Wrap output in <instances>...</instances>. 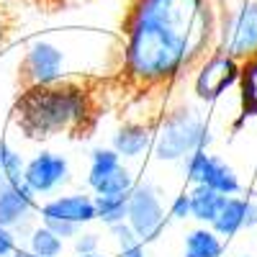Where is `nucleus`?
<instances>
[{"label":"nucleus","mask_w":257,"mask_h":257,"mask_svg":"<svg viewBox=\"0 0 257 257\" xmlns=\"http://www.w3.org/2000/svg\"><path fill=\"white\" fill-rule=\"evenodd\" d=\"M111 234L116 239V247H118L121 257H147V244L137 237V231L128 226L126 221L111 226Z\"/></svg>","instance_id":"nucleus-21"},{"label":"nucleus","mask_w":257,"mask_h":257,"mask_svg":"<svg viewBox=\"0 0 257 257\" xmlns=\"http://www.w3.org/2000/svg\"><path fill=\"white\" fill-rule=\"evenodd\" d=\"M128 196L132 193H103V196H95V213L98 221L105 226H116L123 224L128 216Z\"/></svg>","instance_id":"nucleus-17"},{"label":"nucleus","mask_w":257,"mask_h":257,"mask_svg":"<svg viewBox=\"0 0 257 257\" xmlns=\"http://www.w3.org/2000/svg\"><path fill=\"white\" fill-rule=\"evenodd\" d=\"M98 244H100V239H98V234H93V231L77 234V237L72 239V247H75L77 254H98Z\"/></svg>","instance_id":"nucleus-23"},{"label":"nucleus","mask_w":257,"mask_h":257,"mask_svg":"<svg viewBox=\"0 0 257 257\" xmlns=\"http://www.w3.org/2000/svg\"><path fill=\"white\" fill-rule=\"evenodd\" d=\"M170 219H175V221L193 219V211H190V193H180V196H175L173 206H170Z\"/></svg>","instance_id":"nucleus-24"},{"label":"nucleus","mask_w":257,"mask_h":257,"mask_svg":"<svg viewBox=\"0 0 257 257\" xmlns=\"http://www.w3.org/2000/svg\"><path fill=\"white\" fill-rule=\"evenodd\" d=\"M88 116H90L88 93H85L82 85L72 80L26 88L16 103L18 128L34 139L80 128Z\"/></svg>","instance_id":"nucleus-2"},{"label":"nucleus","mask_w":257,"mask_h":257,"mask_svg":"<svg viewBox=\"0 0 257 257\" xmlns=\"http://www.w3.org/2000/svg\"><path fill=\"white\" fill-rule=\"evenodd\" d=\"M183 167H185V180L190 185H208L224 193V196H239L242 193V183L239 175L234 173V167L226 160L211 155L208 149L193 152L188 160H183Z\"/></svg>","instance_id":"nucleus-7"},{"label":"nucleus","mask_w":257,"mask_h":257,"mask_svg":"<svg viewBox=\"0 0 257 257\" xmlns=\"http://www.w3.org/2000/svg\"><path fill=\"white\" fill-rule=\"evenodd\" d=\"M165 206L160 201V190L152 183H137L128 196V216L126 224L137 231V237L144 244H152L162 237V231L167 226Z\"/></svg>","instance_id":"nucleus-5"},{"label":"nucleus","mask_w":257,"mask_h":257,"mask_svg":"<svg viewBox=\"0 0 257 257\" xmlns=\"http://www.w3.org/2000/svg\"><path fill=\"white\" fill-rule=\"evenodd\" d=\"M88 185L95 196H103V193H132L137 183L113 147H95L90 152Z\"/></svg>","instance_id":"nucleus-8"},{"label":"nucleus","mask_w":257,"mask_h":257,"mask_svg":"<svg viewBox=\"0 0 257 257\" xmlns=\"http://www.w3.org/2000/svg\"><path fill=\"white\" fill-rule=\"evenodd\" d=\"M18 234L6 229V226H0V257H11L16 249H18V242H16Z\"/></svg>","instance_id":"nucleus-25"},{"label":"nucleus","mask_w":257,"mask_h":257,"mask_svg":"<svg viewBox=\"0 0 257 257\" xmlns=\"http://www.w3.org/2000/svg\"><path fill=\"white\" fill-rule=\"evenodd\" d=\"M11 257H31V252H29V249H21V247H18V249H16V252H13Z\"/></svg>","instance_id":"nucleus-26"},{"label":"nucleus","mask_w":257,"mask_h":257,"mask_svg":"<svg viewBox=\"0 0 257 257\" xmlns=\"http://www.w3.org/2000/svg\"><path fill=\"white\" fill-rule=\"evenodd\" d=\"M18 72H21V80H24L26 88L70 80L67 77L70 75L67 72V52L49 39H34L24 52Z\"/></svg>","instance_id":"nucleus-4"},{"label":"nucleus","mask_w":257,"mask_h":257,"mask_svg":"<svg viewBox=\"0 0 257 257\" xmlns=\"http://www.w3.org/2000/svg\"><path fill=\"white\" fill-rule=\"evenodd\" d=\"M211 226L219 237H234V234H239L242 229H254L257 226V201H252L249 196L247 198L229 196L221 213Z\"/></svg>","instance_id":"nucleus-13"},{"label":"nucleus","mask_w":257,"mask_h":257,"mask_svg":"<svg viewBox=\"0 0 257 257\" xmlns=\"http://www.w3.org/2000/svg\"><path fill=\"white\" fill-rule=\"evenodd\" d=\"M216 49L239 62H247L257 54V0H247L239 11L226 13L224 24L219 26Z\"/></svg>","instance_id":"nucleus-6"},{"label":"nucleus","mask_w":257,"mask_h":257,"mask_svg":"<svg viewBox=\"0 0 257 257\" xmlns=\"http://www.w3.org/2000/svg\"><path fill=\"white\" fill-rule=\"evenodd\" d=\"M26 249L41 257H59L64 249V239L57 237V234L44 226V224H36L29 234H26Z\"/></svg>","instance_id":"nucleus-18"},{"label":"nucleus","mask_w":257,"mask_h":257,"mask_svg":"<svg viewBox=\"0 0 257 257\" xmlns=\"http://www.w3.org/2000/svg\"><path fill=\"white\" fill-rule=\"evenodd\" d=\"M190 211H193V219L211 226L213 221H216V216L221 213L224 203L229 196H224V193L213 190L208 185H193L190 190Z\"/></svg>","instance_id":"nucleus-15"},{"label":"nucleus","mask_w":257,"mask_h":257,"mask_svg":"<svg viewBox=\"0 0 257 257\" xmlns=\"http://www.w3.org/2000/svg\"><path fill=\"white\" fill-rule=\"evenodd\" d=\"M24 183L31 188L34 196H49L57 188L70 183V162L49 149H41L24 167Z\"/></svg>","instance_id":"nucleus-10"},{"label":"nucleus","mask_w":257,"mask_h":257,"mask_svg":"<svg viewBox=\"0 0 257 257\" xmlns=\"http://www.w3.org/2000/svg\"><path fill=\"white\" fill-rule=\"evenodd\" d=\"M152 134H155V132H152L147 123L128 121V123H123V126L116 128V134H113V139H111V147L116 149L123 160H134V157L144 155L147 149H149V144L155 142Z\"/></svg>","instance_id":"nucleus-14"},{"label":"nucleus","mask_w":257,"mask_h":257,"mask_svg":"<svg viewBox=\"0 0 257 257\" xmlns=\"http://www.w3.org/2000/svg\"><path fill=\"white\" fill-rule=\"evenodd\" d=\"M242 100L244 116H257V54L242 62Z\"/></svg>","instance_id":"nucleus-20"},{"label":"nucleus","mask_w":257,"mask_h":257,"mask_svg":"<svg viewBox=\"0 0 257 257\" xmlns=\"http://www.w3.org/2000/svg\"><path fill=\"white\" fill-rule=\"evenodd\" d=\"M39 219H64L77 226L98 221L95 213V196L88 193H70V196H57L39 206Z\"/></svg>","instance_id":"nucleus-12"},{"label":"nucleus","mask_w":257,"mask_h":257,"mask_svg":"<svg viewBox=\"0 0 257 257\" xmlns=\"http://www.w3.org/2000/svg\"><path fill=\"white\" fill-rule=\"evenodd\" d=\"M219 41L208 0H134L123 21V72L139 85H162L206 59Z\"/></svg>","instance_id":"nucleus-1"},{"label":"nucleus","mask_w":257,"mask_h":257,"mask_svg":"<svg viewBox=\"0 0 257 257\" xmlns=\"http://www.w3.org/2000/svg\"><path fill=\"white\" fill-rule=\"evenodd\" d=\"M224 254V242L213 226H198L185 234V249L183 257H221Z\"/></svg>","instance_id":"nucleus-16"},{"label":"nucleus","mask_w":257,"mask_h":257,"mask_svg":"<svg viewBox=\"0 0 257 257\" xmlns=\"http://www.w3.org/2000/svg\"><path fill=\"white\" fill-rule=\"evenodd\" d=\"M77 257H100V254H77Z\"/></svg>","instance_id":"nucleus-27"},{"label":"nucleus","mask_w":257,"mask_h":257,"mask_svg":"<svg viewBox=\"0 0 257 257\" xmlns=\"http://www.w3.org/2000/svg\"><path fill=\"white\" fill-rule=\"evenodd\" d=\"M36 216H39L36 196L26 183L0 188V226L16 234H29L34 229Z\"/></svg>","instance_id":"nucleus-11"},{"label":"nucleus","mask_w":257,"mask_h":257,"mask_svg":"<svg viewBox=\"0 0 257 257\" xmlns=\"http://www.w3.org/2000/svg\"><path fill=\"white\" fill-rule=\"evenodd\" d=\"M242 257H254V254H242Z\"/></svg>","instance_id":"nucleus-28"},{"label":"nucleus","mask_w":257,"mask_h":257,"mask_svg":"<svg viewBox=\"0 0 257 257\" xmlns=\"http://www.w3.org/2000/svg\"><path fill=\"white\" fill-rule=\"evenodd\" d=\"M239 80H242V62L216 49L208 59L201 62L193 85H196V95L201 100H216L226 90H231Z\"/></svg>","instance_id":"nucleus-9"},{"label":"nucleus","mask_w":257,"mask_h":257,"mask_svg":"<svg viewBox=\"0 0 257 257\" xmlns=\"http://www.w3.org/2000/svg\"><path fill=\"white\" fill-rule=\"evenodd\" d=\"M211 139L213 134L198 111L190 105H178L160 121L152 149L160 162H183L198 149H208Z\"/></svg>","instance_id":"nucleus-3"},{"label":"nucleus","mask_w":257,"mask_h":257,"mask_svg":"<svg viewBox=\"0 0 257 257\" xmlns=\"http://www.w3.org/2000/svg\"><path fill=\"white\" fill-rule=\"evenodd\" d=\"M24 157L8 142H0V188L24 183Z\"/></svg>","instance_id":"nucleus-19"},{"label":"nucleus","mask_w":257,"mask_h":257,"mask_svg":"<svg viewBox=\"0 0 257 257\" xmlns=\"http://www.w3.org/2000/svg\"><path fill=\"white\" fill-rule=\"evenodd\" d=\"M41 224L49 226L57 237H62L64 242L75 239L77 234H80V229H82V226H77V224H72V221H64V219H41Z\"/></svg>","instance_id":"nucleus-22"}]
</instances>
